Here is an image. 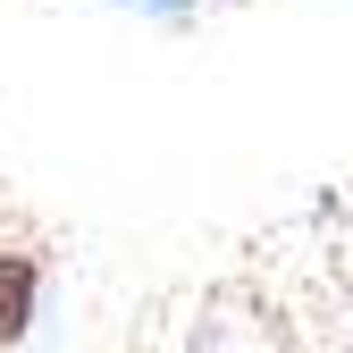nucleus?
<instances>
[{"label": "nucleus", "mask_w": 353, "mask_h": 353, "mask_svg": "<svg viewBox=\"0 0 353 353\" xmlns=\"http://www.w3.org/2000/svg\"><path fill=\"white\" fill-rule=\"evenodd\" d=\"M34 294H42V261L34 252H0V345H17L34 328Z\"/></svg>", "instance_id": "obj_1"}]
</instances>
